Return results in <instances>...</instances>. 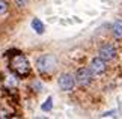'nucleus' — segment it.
I'll return each mask as SVG.
<instances>
[{
  "label": "nucleus",
  "mask_w": 122,
  "mask_h": 119,
  "mask_svg": "<svg viewBox=\"0 0 122 119\" xmlns=\"http://www.w3.org/2000/svg\"><path fill=\"white\" fill-rule=\"evenodd\" d=\"M32 29H33L38 35H42V33L45 32V26H44V23H42L41 20H38V18H33L32 20Z\"/></svg>",
  "instance_id": "obj_7"
},
{
  "label": "nucleus",
  "mask_w": 122,
  "mask_h": 119,
  "mask_svg": "<svg viewBox=\"0 0 122 119\" xmlns=\"http://www.w3.org/2000/svg\"><path fill=\"white\" fill-rule=\"evenodd\" d=\"M113 36L116 39H122V20H116L113 23Z\"/></svg>",
  "instance_id": "obj_8"
},
{
  "label": "nucleus",
  "mask_w": 122,
  "mask_h": 119,
  "mask_svg": "<svg viewBox=\"0 0 122 119\" xmlns=\"http://www.w3.org/2000/svg\"><path fill=\"white\" fill-rule=\"evenodd\" d=\"M102 118H116L118 116V112L116 110H110V112H106L104 115H101Z\"/></svg>",
  "instance_id": "obj_11"
},
{
  "label": "nucleus",
  "mask_w": 122,
  "mask_h": 119,
  "mask_svg": "<svg viewBox=\"0 0 122 119\" xmlns=\"http://www.w3.org/2000/svg\"><path fill=\"white\" fill-rule=\"evenodd\" d=\"M51 109H53V98L48 97V98L45 99V103L41 106V110H42V112H50Z\"/></svg>",
  "instance_id": "obj_9"
},
{
  "label": "nucleus",
  "mask_w": 122,
  "mask_h": 119,
  "mask_svg": "<svg viewBox=\"0 0 122 119\" xmlns=\"http://www.w3.org/2000/svg\"><path fill=\"white\" fill-rule=\"evenodd\" d=\"M98 56H100L101 59H104L106 62H110L116 57V48L112 44H104L98 50Z\"/></svg>",
  "instance_id": "obj_5"
},
{
  "label": "nucleus",
  "mask_w": 122,
  "mask_h": 119,
  "mask_svg": "<svg viewBox=\"0 0 122 119\" xmlns=\"http://www.w3.org/2000/svg\"><path fill=\"white\" fill-rule=\"evenodd\" d=\"M57 84H59V88L62 90L69 92V90H72L74 84H76V78H74L71 74H62L57 78Z\"/></svg>",
  "instance_id": "obj_4"
},
{
  "label": "nucleus",
  "mask_w": 122,
  "mask_h": 119,
  "mask_svg": "<svg viewBox=\"0 0 122 119\" xmlns=\"http://www.w3.org/2000/svg\"><path fill=\"white\" fill-rule=\"evenodd\" d=\"M15 3H17V6H20V8H24L27 3H29V0H15Z\"/></svg>",
  "instance_id": "obj_13"
},
{
  "label": "nucleus",
  "mask_w": 122,
  "mask_h": 119,
  "mask_svg": "<svg viewBox=\"0 0 122 119\" xmlns=\"http://www.w3.org/2000/svg\"><path fill=\"white\" fill-rule=\"evenodd\" d=\"M106 60L104 59H101L100 56L98 57H95V59H92L91 60V65H89V69L92 71V74L93 75H100V74H102L106 71Z\"/></svg>",
  "instance_id": "obj_6"
},
{
  "label": "nucleus",
  "mask_w": 122,
  "mask_h": 119,
  "mask_svg": "<svg viewBox=\"0 0 122 119\" xmlns=\"http://www.w3.org/2000/svg\"><path fill=\"white\" fill-rule=\"evenodd\" d=\"M8 12V3L5 0H0V15H5Z\"/></svg>",
  "instance_id": "obj_10"
},
{
  "label": "nucleus",
  "mask_w": 122,
  "mask_h": 119,
  "mask_svg": "<svg viewBox=\"0 0 122 119\" xmlns=\"http://www.w3.org/2000/svg\"><path fill=\"white\" fill-rule=\"evenodd\" d=\"M36 68H38L39 72L50 74L57 68V59H56L54 54H44L36 60Z\"/></svg>",
  "instance_id": "obj_2"
},
{
  "label": "nucleus",
  "mask_w": 122,
  "mask_h": 119,
  "mask_svg": "<svg viewBox=\"0 0 122 119\" xmlns=\"http://www.w3.org/2000/svg\"><path fill=\"white\" fill-rule=\"evenodd\" d=\"M32 88L35 89V92H39V90H42V84L39 82H35V83H32Z\"/></svg>",
  "instance_id": "obj_12"
},
{
  "label": "nucleus",
  "mask_w": 122,
  "mask_h": 119,
  "mask_svg": "<svg viewBox=\"0 0 122 119\" xmlns=\"http://www.w3.org/2000/svg\"><path fill=\"white\" fill-rule=\"evenodd\" d=\"M76 82L77 84H80V86H87V84H91L92 82V78H93V74H92V71L89 69V68H80L76 72Z\"/></svg>",
  "instance_id": "obj_3"
},
{
  "label": "nucleus",
  "mask_w": 122,
  "mask_h": 119,
  "mask_svg": "<svg viewBox=\"0 0 122 119\" xmlns=\"http://www.w3.org/2000/svg\"><path fill=\"white\" fill-rule=\"evenodd\" d=\"M9 66H11V69L18 75V77H26V75L30 72L29 60H27L23 54H20V53H17V54L11 59V62H9Z\"/></svg>",
  "instance_id": "obj_1"
}]
</instances>
